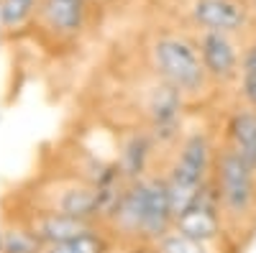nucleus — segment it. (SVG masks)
Segmentation results:
<instances>
[{"label":"nucleus","mask_w":256,"mask_h":253,"mask_svg":"<svg viewBox=\"0 0 256 253\" xmlns=\"http://www.w3.org/2000/svg\"><path fill=\"white\" fill-rule=\"evenodd\" d=\"M110 236L108 230H98V233L82 236L67 243H54V246H44L41 253H110Z\"/></svg>","instance_id":"obj_14"},{"label":"nucleus","mask_w":256,"mask_h":253,"mask_svg":"<svg viewBox=\"0 0 256 253\" xmlns=\"http://www.w3.org/2000/svg\"><path fill=\"white\" fill-rule=\"evenodd\" d=\"M102 225L113 241L131 246H156L174 228V210L162 172L126 184Z\"/></svg>","instance_id":"obj_2"},{"label":"nucleus","mask_w":256,"mask_h":253,"mask_svg":"<svg viewBox=\"0 0 256 253\" xmlns=\"http://www.w3.org/2000/svg\"><path fill=\"white\" fill-rule=\"evenodd\" d=\"M41 0H0V41L28 38Z\"/></svg>","instance_id":"obj_12"},{"label":"nucleus","mask_w":256,"mask_h":253,"mask_svg":"<svg viewBox=\"0 0 256 253\" xmlns=\"http://www.w3.org/2000/svg\"><path fill=\"white\" fill-rule=\"evenodd\" d=\"M44 246L34 236L26 218L3 210L0 213V253H41Z\"/></svg>","instance_id":"obj_13"},{"label":"nucleus","mask_w":256,"mask_h":253,"mask_svg":"<svg viewBox=\"0 0 256 253\" xmlns=\"http://www.w3.org/2000/svg\"><path fill=\"white\" fill-rule=\"evenodd\" d=\"M154 248H156V253H210L212 246H205L200 241H192L184 233H180V230L172 228Z\"/></svg>","instance_id":"obj_15"},{"label":"nucleus","mask_w":256,"mask_h":253,"mask_svg":"<svg viewBox=\"0 0 256 253\" xmlns=\"http://www.w3.org/2000/svg\"><path fill=\"white\" fill-rule=\"evenodd\" d=\"M92 3H95L98 8H105V5H108V3H110V0H92Z\"/></svg>","instance_id":"obj_16"},{"label":"nucleus","mask_w":256,"mask_h":253,"mask_svg":"<svg viewBox=\"0 0 256 253\" xmlns=\"http://www.w3.org/2000/svg\"><path fill=\"white\" fill-rule=\"evenodd\" d=\"M113 200L100 187L84 182L62 169H44L13 192V210L3 207L8 213L31 215V213H62L77 215L90 220H105Z\"/></svg>","instance_id":"obj_3"},{"label":"nucleus","mask_w":256,"mask_h":253,"mask_svg":"<svg viewBox=\"0 0 256 253\" xmlns=\"http://www.w3.org/2000/svg\"><path fill=\"white\" fill-rule=\"evenodd\" d=\"M236 36L238 33H220V31H198L195 33L205 69L218 87H230V84H238V79H241L246 49L238 46Z\"/></svg>","instance_id":"obj_7"},{"label":"nucleus","mask_w":256,"mask_h":253,"mask_svg":"<svg viewBox=\"0 0 256 253\" xmlns=\"http://www.w3.org/2000/svg\"><path fill=\"white\" fill-rule=\"evenodd\" d=\"M138 56L162 82H166L184 100L190 113L205 110L220 90L205 69L195 36L184 31L169 26L148 28L141 38Z\"/></svg>","instance_id":"obj_1"},{"label":"nucleus","mask_w":256,"mask_h":253,"mask_svg":"<svg viewBox=\"0 0 256 253\" xmlns=\"http://www.w3.org/2000/svg\"><path fill=\"white\" fill-rule=\"evenodd\" d=\"M184 15L195 31L220 33H241L251 20L241 0H184Z\"/></svg>","instance_id":"obj_8"},{"label":"nucleus","mask_w":256,"mask_h":253,"mask_svg":"<svg viewBox=\"0 0 256 253\" xmlns=\"http://www.w3.org/2000/svg\"><path fill=\"white\" fill-rule=\"evenodd\" d=\"M174 230L205 246H216L223 241V220L216 205V195H212V184H208L205 192L174 220Z\"/></svg>","instance_id":"obj_9"},{"label":"nucleus","mask_w":256,"mask_h":253,"mask_svg":"<svg viewBox=\"0 0 256 253\" xmlns=\"http://www.w3.org/2000/svg\"><path fill=\"white\" fill-rule=\"evenodd\" d=\"M20 218H26L28 228L41 241V246L67 243V241H74V238H82V236L98 233V230H105V225L100 220L62 215V213H31V215H20Z\"/></svg>","instance_id":"obj_10"},{"label":"nucleus","mask_w":256,"mask_h":253,"mask_svg":"<svg viewBox=\"0 0 256 253\" xmlns=\"http://www.w3.org/2000/svg\"><path fill=\"white\" fill-rule=\"evenodd\" d=\"M216 154H218L216 133L202 120L198 123L187 118L162 172L169 189V200H172L174 220L208 189L212 179V166H216Z\"/></svg>","instance_id":"obj_5"},{"label":"nucleus","mask_w":256,"mask_h":253,"mask_svg":"<svg viewBox=\"0 0 256 253\" xmlns=\"http://www.w3.org/2000/svg\"><path fill=\"white\" fill-rule=\"evenodd\" d=\"M220 143L236 151L248 166L256 169V108L236 102L223 120Z\"/></svg>","instance_id":"obj_11"},{"label":"nucleus","mask_w":256,"mask_h":253,"mask_svg":"<svg viewBox=\"0 0 256 253\" xmlns=\"http://www.w3.org/2000/svg\"><path fill=\"white\" fill-rule=\"evenodd\" d=\"M210 184L223 220L226 246L244 248L256 233V169L218 138Z\"/></svg>","instance_id":"obj_4"},{"label":"nucleus","mask_w":256,"mask_h":253,"mask_svg":"<svg viewBox=\"0 0 256 253\" xmlns=\"http://www.w3.org/2000/svg\"><path fill=\"white\" fill-rule=\"evenodd\" d=\"M95 10L92 0H41L28 38L52 56H67L88 36Z\"/></svg>","instance_id":"obj_6"}]
</instances>
